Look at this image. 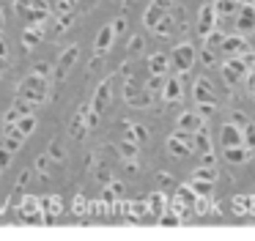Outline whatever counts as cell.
<instances>
[{
  "mask_svg": "<svg viewBox=\"0 0 255 241\" xmlns=\"http://www.w3.org/2000/svg\"><path fill=\"white\" fill-rule=\"evenodd\" d=\"M165 99H167V102H173V99H181V82H178V80H167Z\"/></svg>",
  "mask_w": 255,
  "mask_h": 241,
  "instance_id": "cell-14",
  "label": "cell"
},
{
  "mask_svg": "<svg viewBox=\"0 0 255 241\" xmlns=\"http://www.w3.org/2000/svg\"><path fill=\"white\" fill-rule=\"evenodd\" d=\"M242 140H244V145H247L250 151H255V123L253 120H247V123L242 126Z\"/></svg>",
  "mask_w": 255,
  "mask_h": 241,
  "instance_id": "cell-12",
  "label": "cell"
},
{
  "mask_svg": "<svg viewBox=\"0 0 255 241\" xmlns=\"http://www.w3.org/2000/svg\"><path fill=\"white\" fill-rule=\"evenodd\" d=\"M250 203H253V197H236V214H247Z\"/></svg>",
  "mask_w": 255,
  "mask_h": 241,
  "instance_id": "cell-17",
  "label": "cell"
},
{
  "mask_svg": "<svg viewBox=\"0 0 255 241\" xmlns=\"http://www.w3.org/2000/svg\"><path fill=\"white\" fill-rule=\"evenodd\" d=\"M220 52L222 55H244V52H250V44H247V38H244L242 33H236V36H225L222 44H220Z\"/></svg>",
  "mask_w": 255,
  "mask_h": 241,
  "instance_id": "cell-4",
  "label": "cell"
},
{
  "mask_svg": "<svg viewBox=\"0 0 255 241\" xmlns=\"http://www.w3.org/2000/svg\"><path fill=\"white\" fill-rule=\"evenodd\" d=\"M244 82H247L250 93H255V69H253V71H247V77H244Z\"/></svg>",
  "mask_w": 255,
  "mask_h": 241,
  "instance_id": "cell-21",
  "label": "cell"
},
{
  "mask_svg": "<svg viewBox=\"0 0 255 241\" xmlns=\"http://www.w3.org/2000/svg\"><path fill=\"white\" fill-rule=\"evenodd\" d=\"M110 38H113V30H110V27H105V30H102V38H99V47L105 49L107 44H110Z\"/></svg>",
  "mask_w": 255,
  "mask_h": 241,
  "instance_id": "cell-20",
  "label": "cell"
},
{
  "mask_svg": "<svg viewBox=\"0 0 255 241\" xmlns=\"http://www.w3.org/2000/svg\"><path fill=\"white\" fill-rule=\"evenodd\" d=\"M165 69H167V58L165 55H154L151 58V71L154 74H165Z\"/></svg>",
  "mask_w": 255,
  "mask_h": 241,
  "instance_id": "cell-15",
  "label": "cell"
},
{
  "mask_svg": "<svg viewBox=\"0 0 255 241\" xmlns=\"http://www.w3.org/2000/svg\"><path fill=\"white\" fill-rule=\"evenodd\" d=\"M162 225H178V217H173V214H167V217H162Z\"/></svg>",
  "mask_w": 255,
  "mask_h": 241,
  "instance_id": "cell-23",
  "label": "cell"
},
{
  "mask_svg": "<svg viewBox=\"0 0 255 241\" xmlns=\"http://www.w3.org/2000/svg\"><path fill=\"white\" fill-rule=\"evenodd\" d=\"M195 63V47L192 44H178L176 49H173V66H176L178 71H189Z\"/></svg>",
  "mask_w": 255,
  "mask_h": 241,
  "instance_id": "cell-3",
  "label": "cell"
},
{
  "mask_svg": "<svg viewBox=\"0 0 255 241\" xmlns=\"http://www.w3.org/2000/svg\"><path fill=\"white\" fill-rule=\"evenodd\" d=\"M250 148L247 145H231V148H222V156H225L228 164H244L250 159Z\"/></svg>",
  "mask_w": 255,
  "mask_h": 241,
  "instance_id": "cell-7",
  "label": "cell"
},
{
  "mask_svg": "<svg viewBox=\"0 0 255 241\" xmlns=\"http://www.w3.org/2000/svg\"><path fill=\"white\" fill-rule=\"evenodd\" d=\"M189 189L195 192V197H209L211 189H214V181H203V178H195Z\"/></svg>",
  "mask_w": 255,
  "mask_h": 241,
  "instance_id": "cell-11",
  "label": "cell"
},
{
  "mask_svg": "<svg viewBox=\"0 0 255 241\" xmlns=\"http://www.w3.org/2000/svg\"><path fill=\"white\" fill-rule=\"evenodd\" d=\"M220 145L222 148H231V145H244V140H242V129H239L236 123H225L222 126V131H220Z\"/></svg>",
  "mask_w": 255,
  "mask_h": 241,
  "instance_id": "cell-5",
  "label": "cell"
},
{
  "mask_svg": "<svg viewBox=\"0 0 255 241\" xmlns=\"http://www.w3.org/2000/svg\"><path fill=\"white\" fill-rule=\"evenodd\" d=\"M239 5H244V3H255V0H236Z\"/></svg>",
  "mask_w": 255,
  "mask_h": 241,
  "instance_id": "cell-24",
  "label": "cell"
},
{
  "mask_svg": "<svg viewBox=\"0 0 255 241\" xmlns=\"http://www.w3.org/2000/svg\"><path fill=\"white\" fill-rule=\"evenodd\" d=\"M236 30L242 33H253L255 30V3H244V5H239V11H236Z\"/></svg>",
  "mask_w": 255,
  "mask_h": 241,
  "instance_id": "cell-2",
  "label": "cell"
},
{
  "mask_svg": "<svg viewBox=\"0 0 255 241\" xmlns=\"http://www.w3.org/2000/svg\"><path fill=\"white\" fill-rule=\"evenodd\" d=\"M231 120H233V123H236V126H239V129H242V126H244V123H247V120H250V118H247V115H244V113H239V110H236V113H233V115H231Z\"/></svg>",
  "mask_w": 255,
  "mask_h": 241,
  "instance_id": "cell-19",
  "label": "cell"
},
{
  "mask_svg": "<svg viewBox=\"0 0 255 241\" xmlns=\"http://www.w3.org/2000/svg\"><path fill=\"white\" fill-rule=\"evenodd\" d=\"M214 25H217L214 5H203V11H200V19H198V33H200V36H206L209 30H214Z\"/></svg>",
  "mask_w": 255,
  "mask_h": 241,
  "instance_id": "cell-8",
  "label": "cell"
},
{
  "mask_svg": "<svg viewBox=\"0 0 255 241\" xmlns=\"http://www.w3.org/2000/svg\"><path fill=\"white\" fill-rule=\"evenodd\" d=\"M222 38H225V33H222V30H209V33H206V47L214 49V52H220Z\"/></svg>",
  "mask_w": 255,
  "mask_h": 241,
  "instance_id": "cell-13",
  "label": "cell"
},
{
  "mask_svg": "<svg viewBox=\"0 0 255 241\" xmlns=\"http://www.w3.org/2000/svg\"><path fill=\"white\" fill-rule=\"evenodd\" d=\"M178 126H181V131H187V134H195V131L203 126V118H200L198 113H184L181 120H178Z\"/></svg>",
  "mask_w": 255,
  "mask_h": 241,
  "instance_id": "cell-9",
  "label": "cell"
},
{
  "mask_svg": "<svg viewBox=\"0 0 255 241\" xmlns=\"http://www.w3.org/2000/svg\"><path fill=\"white\" fill-rule=\"evenodd\" d=\"M222 77H225V82L228 85H239V82L247 77V71H250V66L244 63V58L242 55H225V60H222Z\"/></svg>",
  "mask_w": 255,
  "mask_h": 241,
  "instance_id": "cell-1",
  "label": "cell"
},
{
  "mask_svg": "<svg viewBox=\"0 0 255 241\" xmlns=\"http://www.w3.org/2000/svg\"><path fill=\"white\" fill-rule=\"evenodd\" d=\"M195 178H203V181H214V178H217V170H214V167H211V164H209V167L198 170V173H195Z\"/></svg>",
  "mask_w": 255,
  "mask_h": 241,
  "instance_id": "cell-16",
  "label": "cell"
},
{
  "mask_svg": "<svg viewBox=\"0 0 255 241\" xmlns=\"http://www.w3.org/2000/svg\"><path fill=\"white\" fill-rule=\"evenodd\" d=\"M200 60H203L206 66H214V63H217V52L206 47V49H203V55H200Z\"/></svg>",
  "mask_w": 255,
  "mask_h": 241,
  "instance_id": "cell-18",
  "label": "cell"
},
{
  "mask_svg": "<svg viewBox=\"0 0 255 241\" xmlns=\"http://www.w3.org/2000/svg\"><path fill=\"white\" fill-rule=\"evenodd\" d=\"M236 11H239L236 0H217L214 3V14L217 16H236Z\"/></svg>",
  "mask_w": 255,
  "mask_h": 241,
  "instance_id": "cell-10",
  "label": "cell"
},
{
  "mask_svg": "<svg viewBox=\"0 0 255 241\" xmlns=\"http://www.w3.org/2000/svg\"><path fill=\"white\" fill-rule=\"evenodd\" d=\"M195 102H198V104H217L214 88H211L209 80H203V77L195 82Z\"/></svg>",
  "mask_w": 255,
  "mask_h": 241,
  "instance_id": "cell-6",
  "label": "cell"
},
{
  "mask_svg": "<svg viewBox=\"0 0 255 241\" xmlns=\"http://www.w3.org/2000/svg\"><path fill=\"white\" fill-rule=\"evenodd\" d=\"M151 208H154V211H162V195L151 197Z\"/></svg>",
  "mask_w": 255,
  "mask_h": 241,
  "instance_id": "cell-22",
  "label": "cell"
}]
</instances>
